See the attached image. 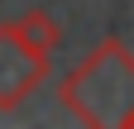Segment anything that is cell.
<instances>
[{"mask_svg": "<svg viewBox=\"0 0 134 129\" xmlns=\"http://www.w3.org/2000/svg\"><path fill=\"white\" fill-rule=\"evenodd\" d=\"M58 101L91 129H134V53L120 38H100L62 77Z\"/></svg>", "mask_w": 134, "mask_h": 129, "instance_id": "6da1fadb", "label": "cell"}, {"mask_svg": "<svg viewBox=\"0 0 134 129\" xmlns=\"http://www.w3.org/2000/svg\"><path fill=\"white\" fill-rule=\"evenodd\" d=\"M48 81V53H38L19 29L0 24V110H19Z\"/></svg>", "mask_w": 134, "mask_h": 129, "instance_id": "7a4b0ae2", "label": "cell"}, {"mask_svg": "<svg viewBox=\"0 0 134 129\" xmlns=\"http://www.w3.org/2000/svg\"><path fill=\"white\" fill-rule=\"evenodd\" d=\"M14 29H19V34L38 48V53H48V57H53V48L62 43V24H58L48 10H24L19 19H14Z\"/></svg>", "mask_w": 134, "mask_h": 129, "instance_id": "3957f363", "label": "cell"}]
</instances>
